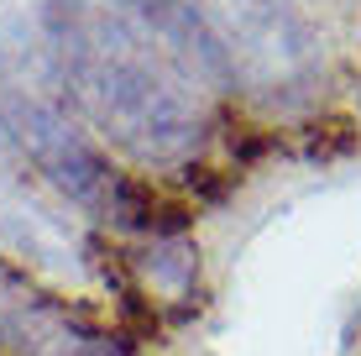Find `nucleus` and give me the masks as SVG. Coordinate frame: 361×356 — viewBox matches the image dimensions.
I'll use <instances>...</instances> for the list:
<instances>
[{"instance_id":"nucleus-1","label":"nucleus","mask_w":361,"mask_h":356,"mask_svg":"<svg viewBox=\"0 0 361 356\" xmlns=\"http://www.w3.org/2000/svg\"><path fill=\"white\" fill-rule=\"evenodd\" d=\"M73 100L136 163H173L199 142V105L189 84L168 68L136 32L90 0H47L42 11Z\"/></svg>"},{"instance_id":"nucleus-2","label":"nucleus","mask_w":361,"mask_h":356,"mask_svg":"<svg viewBox=\"0 0 361 356\" xmlns=\"http://www.w3.org/2000/svg\"><path fill=\"white\" fill-rule=\"evenodd\" d=\"M226 47L235 84L262 100L298 105L325 73V47L309 16L288 0H199Z\"/></svg>"},{"instance_id":"nucleus-3","label":"nucleus","mask_w":361,"mask_h":356,"mask_svg":"<svg viewBox=\"0 0 361 356\" xmlns=\"http://www.w3.org/2000/svg\"><path fill=\"white\" fill-rule=\"evenodd\" d=\"M0 121H6V131L21 142V152L47 173L53 189H63L73 204H84V210H94V215L110 210V194H116L121 173L110 168V157L73 126L63 110L11 90V94H0Z\"/></svg>"},{"instance_id":"nucleus-4","label":"nucleus","mask_w":361,"mask_h":356,"mask_svg":"<svg viewBox=\"0 0 361 356\" xmlns=\"http://www.w3.org/2000/svg\"><path fill=\"white\" fill-rule=\"evenodd\" d=\"M116 6L126 11L168 58H178L194 79L235 84V68H231V58H226V47H220V37H215V27H209L199 0H116Z\"/></svg>"},{"instance_id":"nucleus-5","label":"nucleus","mask_w":361,"mask_h":356,"mask_svg":"<svg viewBox=\"0 0 361 356\" xmlns=\"http://www.w3.org/2000/svg\"><path fill=\"white\" fill-rule=\"evenodd\" d=\"M147 257H152V262H142V267H147V273H152L163 288H189L194 273H199V252L189 247V241H178V236L157 241Z\"/></svg>"}]
</instances>
